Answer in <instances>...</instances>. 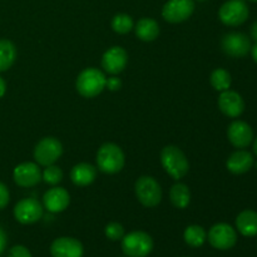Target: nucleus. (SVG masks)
Instances as JSON below:
<instances>
[{"instance_id": "nucleus-1", "label": "nucleus", "mask_w": 257, "mask_h": 257, "mask_svg": "<svg viewBox=\"0 0 257 257\" xmlns=\"http://www.w3.org/2000/svg\"><path fill=\"white\" fill-rule=\"evenodd\" d=\"M161 163L166 172L175 180L185 177L190 170V163L185 153L176 146H166L161 152Z\"/></svg>"}, {"instance_id": "nucleus-2", "label": "nucleus", "mask_w": 257, "mask_h": 257, "mask_svg": "<svg viewBox=\"0 0 257 257\" xmlns=\"http://www.w3.org/2000/svg\"><path fill=\"white\" fill-rule=\"evenodd\" d=\"M124 153L119 146L114 143H104L98 150L97 165L102 172L114 175L124 167Z\"/></svg>"}, {"instance_id": "nucleus-3", "label": "nucleus", "mask_w": 257, "mask_h": 257, "mask_svg": "<svg viewBox=\"0 0 257 257\" xmlns=\"http://www.w3.org/2000/svg\"><path fill=\"white\" fill-rule=\"evenodd\" d=\"M104 73L97 68H87L77 78L75 87L80 95L85 98H94L105 88Z\"/></svg>"}, {"instance_id": "nucleus-4", "label": "nucleus", "mask_w": 257, "mask_h": 257, "mask_svg": "<svg viewBox=\"0 0 257 257\" xmlns=\"http://www.w3.org/2000/svg\"><path fill=\"white\" fill-rule=\"evenodd\" d=\"M122 250L128 257H146L153 250V240L147 232L133 231L122 238Z\"/></svg>"}, {"instance_id": "nucleus-5", "label": "nucleus", "mask_w": 257, "mask_h": 257, "mask_svg": "<svg viewBox=\"0 0 257 257\" xmlns=\"http://www.w3.org/2000/svg\"><path fill=\"white\" fill-rule=\"evenodd\" d=\"M136 196L146 207H156L162 200V188L151 176H142L135 185Z\"/></svg>"}, {"instance_id": "nucleus-6", "label": "nucleus", "mask_w": 257, "mask_h": 257, "mask_svg": "<svg viewBox=\"0 0 257 257\" xmlns=\"http://www.w3.org/2000/svg\"><path fill=\"white\" fill-rule=\"evenodd\" d=\"M220 20L228 27H237L248 18V7L243 0H228L218 12Z\"/></svg>"}, {"instance_id": "nucleus-7", "label": "nucleus", "mask_w": 257, "mask_h": 257, "mask_svg": "<svg viewBox=\"0 0 257 257\" xmlns=\"http://www.w3.org/2000/svg\"><path fill=\"white\" fill-rule=\"evenodd\" d=\"M208 242L217 250H230L237 242V233L228 223H216L208 231Z\"/></svg>"}, {"instance_id": "nucleus-8", "label": "nucleus", "mask_w": 257, "mask_h": 257, "mask_svg": "<svg viewBox=\"0 0 257 257\" xmlns=\"http://www.w3.org/2000/svg\"><path fill=\"white\" fill-rule=\"evenodd\" d=\"M63 146L57 138L45 137L34 148V158L40 166H50L62 156Z\"/></svg>"}, {"instance_id": "nucleus-9", "label": "nucleus", "mask_w": 257, "mask_h": 257, "mask_svg": "<svg viewBox=\"0 0 257 257\" xmlns=\"http://www.w3.org/2000/svg\"><path fill=\"white\" fill-rule=\"evenodd\" d=\"M14 216L18 222L32 225L43 217V206L35 198H23L15 205Z\"/></svg>"}, {"instance_id": "nucleus-10", "label": "nucleus", "mask_w": 257, "mask_h": 257, "mask_svg": "<svg viewBox=\"0 0 257 257\" xmlns=\"http://www.w3.org/2000/svg\"><path fill=\"white\" fill-rule=\"evenodd\" d=\"M193 10V0H170L163 7L162 17L168 23H182L192 15Z\"/></svg>"}, {"instance_id": "nucleus-11", "label": "nucleus", "mask_w": 257, "mask_h": 257, "mask_svg": "<svg viewBox=\"0 0 257 257\" xmlns=\"http://www.w3.org/2000/svg\"><path fill=\"white\" fill-rule=\"evenodd\" d=\"M223 52L233 58L245 57L251 50V40L243 33H228L222 38Z\"/></svg>"}, {"instance_id": "nucleus-12", "label": "nucleus", "mask_w": 257, "mask_h": 257, "mask_svg": "<svg viewBox=\"0 0 257 257\" xmlns=\"http://www.w3.org/2000/svg\"><path fill=\"white\" fill-rule=\"evenodd\" d=\"M13 177L20 187H33L42 181V172L37 163L24 162L15 167Z\"/></svg>"}, {"instance_id": "nucleus-13", "label": "nucleus", "mask_w": 257, "mask_h": 257, "mask_svg": "<svg viewBox=\"0 0 257 257\" xmlns=\"http://www.w3.org/2000/svg\"><path fill=\"white\" fill-rule=\"evenodd\" d=\"M227 137L231 145L236 148H246L253 140V131L243 120H233L227 130Z\"/></svg>"}, {"instance_id": "nucleus-14", "label": "nucleus", "mask_w": 257, "mask_h": 257, "mask_svg": "<svg viewBox=\"0 0 257 257\" xmlns=\"http://www.w3.org/2000/svg\"><path fill=\"white\" fill-rule=\"evenodd\" d=\"M82 242L73 237H59L53 241L50 253L53 257H83Z\"/></svg>"}, {"instance_id": "nucleus-15", "label": "nucleus", "mask_w": 257, "mask_h": 257, "mask_svg": "<svg viewBox=\"0 0 257 257\" xmlns=\"http://www.w3.org/2000/svg\"><path fill=\"white\" fill-rule=\"evenodd\" d=\"M128 62V54L122 47H112L103 54L102 67L109 74L123 72Z\"/></svg>"}, {"instance_id": "nucleus-16", "label": "nucleus", "mask_w": 257, "mask_h": 257, "mask_svg": "<svg viewBox=\"0 0 257 257\" xmlns=\"http://www.w3.org/2000/svg\"><path fill=\"white\" fill-rule=\"evenodd\" d=\"M218 108L227 117L236 118L242 114L245 110V102L237 92L227 89L225 92H221L220 98H218Z\"/></svg>"}, {"instance_id": "nucleus-17", "label": "nucleus", "mask_w": 257, "mask_h": 257, "mask_svg": "<svg viewBox=\"0 0 257 257\" xmlns=\"http://www.w3.org/2000/svg\"><path fill=\"white\" fill-rule=\"evenodd\" d=\"M44 207L52 213L63 212L69 206L70 196L63 187H53L44 193Z\"/></svg>"}, {"instance_id": "nucleus-18", "label": "nucleus", "mask_w": 257, "mask_h": 257, "mask_svg": "<svg viewBox=\"0 0 257 257\" xmlns=\"http://www.w3.org/2000/svg\"><path fill=\"white\" fill-rule=\"evenodd\" d=\"M253 166V157L250 152L245 150L236 151L228 157L226 167L233 175H242L248 172Z\"/></svg>"}, {"instance_id": "nucleus-19", "label": "nucleus", "mask_w": 257, "mask_h": 257, "mask_svg": "<svg viewBox=\"0 0 257 257\" xmlns=\"http://www.w3.org/2000/svg\"><path fill=\"white\" fill-rule=\"evenodd\" d=\"M97 177V168L90 163H78L70 171V180L75 186H89Z\"/></svg>"}, {"instance_id": "nucleus-20", "label": "nucleus", "mask_w": 257, "mask_h": 257, "mask_svg": "<svg viewBox=\"0 0 257 257\" xmlns=\"http://www.w3.org/2000/svg\"><path fill=\"white\" fill-rule=\"evenodd\" d=\"M236 227L246 237H253L257 235V212L252 210H245L236 218Z\"/></svg>"}, {"instance_id": "nucleus-21", "label": "nucleus", "mask_w": 257, "mask_h": 257, "mask_svg": "<svg viewBox=\"0 0 257 257\" xmlns=\"http://www.w3.org/2000/svg\"><path fill=\"white\" fill-rule=\"evenodd\" d=\"M136 35L143 42H153L160 35V25L152 18H142L136 24Z\"/></svg>"}, {"instance_id": "nucleus-22", "label": "nucleus", "mask_w": 257, "mask_h": 257, "mask_svg": "<svg viewBox=\"0 0 257 257\" xmlns=\"http://www.w3.org/2000/svg\"><path fill=\"white\" fill-rule=\"evenodd\" d=\"M170 198L173 206L177 208H186L191 202L190 188L185 183H176L170 191Z\"/></svg>"}, {"instance_id": "nucleus-23", "label": "nucleus", "mask_w": 257, "mask_h": 257, "mask_svg": "<svg viewBox=\"0 0 257 257\" xmlns=\"http://www.w3.org/2000/svg\"><path fill=\"white\" fill-rule=\"evenodd\" d=\"M17 58V48L10 40H0V72L9 69Z\"/></svg>"}, {"instance_id": "nucleus-24", "label": "nucleus", "mask_w": 257, "mask_h": 257, "mask_svg": "<svg viewBox=\"0 0 257 257\" xmlns=\"http://www.w3.org/2000/svg\"><path fill=\"white\" fill-rule=\"evenodd\" d=\"M183 238H185V242L191 247H201L207 240V232L202 226L191 225L185 230Z\"/></svg>"}, {"instance_id": "nucleus-25", "label": "nucleus", "mask_w": 257, "mask_h": 257, "mask_svg": "<svg viewBox=\"0 0 257 257\" xmlns=\"http://www.w3.org/2000/svg\"><path fill=\"white\" fill-rule=\"evenodd\" d=\"M211 85L215 88L218 92H225L228 88L231 87V74L226 69H222V68H218V69H215L211 74L210 78Z\"/></svg>"}, {"instance_id": "nucleus-26", "label": "nucleus", "mask_w": 257, "mask_h": 257, "mask_svg": "<svg viewBox=\"0 0 257 257\" xmlns=\"http://www.w3.org/2000/svg\"><path fill=\"white\" fill-rule=\"evenodd\" d=\"M112 29L118 34H127L133 29V19L127 14H117L112 19Z\"/></svg>"}, {"instance_id": "nucleus-27", "label": "nucleus", "mask_w": 257, "mask_h": 257, "mask_svg": "<svg viewBox=\"0 0 257 257\" xmlns=\"http://www.w3.org/2000/svg\"><path fill=\"white\" fill-rule=\"evenodd\" d=\"M42 180H44V182L48 185H58L63 180V171L57 166H47L44 172L42 173Z\"/></svg>"}, {"instance_id": "nucleus-28", "label": "nucleus", "mask_w": 257, "mask_h": 257, "mask_svg": "<svg viewBox=\"0 0 257 257\" xmlns=\"http://www.w3.org/2000/svg\"><path fill=\"white\" fill-rule=\"evenodd\" d=\"M104 233L112 241L122 240L123 236H124V227L118 222H110L105 226Z\"/></svg>"}, {"instance_id": "nucleus-29", "label": "nucleus", "mask_w": 257, "mask_h": 257, "mask_svg": "<svg viewBox=\"0 0 257 257\" xmlns=\"http://www.w3.org/2000/svg\"><path fill=\"white\" fill-rule=\"evenodd\" d=\"M8 257H32V253H30V251L25 246L17 245L10 248Z\"/></svg>"}, {"instance_id": "nucleus-30", "label": "nucleus", "mask_w": 257, "mask_h": 257, "mask_svg": "<svg viewBox=\"0 0 257 257\" xmlns=\"http://www.w3.org/2000/svg\"><path fill=\"white\" fill-rule=\"evenodd\" d=\"M105 88L110 90V92H117L122 88V80L117 77H110L105 80Z\"/></svg>"}, {"instance_id": "nucleus-31", "label": "nucleus", "mask_w": 257, "mask_h": 257, "mask_svg": "<svg viewBox=\"0 0 257 257\" xmlns=\"http://www.w3.org/2000/svg\"><path fill=\"white\" fill-rule=\"evenodd\" d=\"M9 190L3 182H0V210L5 207L9 203Z\"/></svg>"}, {"instance_id": "nucleus-32", "label": "nucleus", "mask_w": 257, "mask_h": 257, "mask_svg": "<svg viewBox=\"0 0 257 257\" xmlns=\"http://www.w3.org/2000/svg\"><path fill=\"white\" fill-rule=\"evenodd\" d=\"M7 235H5L4 230H3L2 227H0V255H2L3 252H4L5 247H7Z\"/></svg>"}, {"instance_id": "nucleus-33", "label": "nucleus", "mask_w": 257, "mask_h": 257, "mask_svg": "<svg viewBox=\"0 0 257 257\" xmlns=\"http://www.w3.org/2000/svg\"><path fill=\"white\" fill-rule=\"evenodd\" d=\"M5 90H7V84H5V80L0 77V98L5 94Z\"/></svg>"}, {"instance_id": "nucleus-34", "label": "nucleus", "mask_w": 257, "mask_h": 257, "mask_svg": "<svg viewBox=\"0 0 257 257\" xmlns=\"http://www.w3.org/2000/svg\"><path fill=\"white\" fill-rule=\"evenodd\" d=\"M251 37L257 42V20L253 23L252 27H251Z\"/></svg>"}, {"instance_id": "nucleus-35", "label": "nucleus", "mask_w": 257, "mask_h": 257, "mask_svg": "<svg viewBox=\"0 0 257 257\" xmlns=\"http://www.w3.org/2000/svg\"><path fill=\"white\" fill-rule=\"evenodd\" d=\"M251 53H252L253 60H255V62L257 63V42H256V44L253 45V47H251Z\"/></svg>"}, {"instance_id": "nucleus-36", "label": "nucleus", "mask_w": 257, "mask_h": 257, "mask_svg": "<svg viewBox=\"0 0 257 257\" xmlns=\"http://www.w3.org/2000/svg\"><path fill=\"white\" fill-rule=\"evenodd\" d=\"M253 152H255V155L257 156V138L255 140V142H253Z\"/></svg>"}, {"instance_id": "nucleus-37", "label": "nucleus", "mask_w": 257, "mask_h": 257, "mask_svg": "<svg viewBox=\"0 0 257 257\" xmlns=\"http://www.w3.org/2000/svg\"><path fill=\"white\" fill-rule=\"evenodd\" d=\"M250 2H255V3H257V0H250Z\"/></svg>"}, {"instance_id": "nucleus-38", "label": "nucleus", "mask_w": 257, "mask_h": 257, "mask_svg": "<svg viewBox=\"0 0 257 257\" xmlns=\"http://www.w3.org/2000/svg\"><path fill=\"white\" fill-rule=\"evenodd\" d=\"M198 2H205V0H198Z\"/></svg>"}]
</instances>
